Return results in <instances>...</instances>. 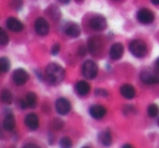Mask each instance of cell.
<instances>
[{
  "mask_svg": "<svg viewBox=\"0 0 159 148\" xmlns=\"http://www.w3.org/2000/svg\"><path fill=\"white\" fill-rule=\"evenodd\" d=\"M66 71L57 63H49L46 68V78L52 85H58L63 81Z\"/></svg>",
  "mask_w": 159,
  "mask_h": 148,
  "instance_id": "6da1fadb",
  "label": "cell"
},
{
  "mask_svg": "<svg viewBox=\"0 0 159 148\" xmlns=\"http://www.w3.org/2000/svg\"><path fill=\"white\" fill-rule=\"evenodd\" d=\"M129 49H130V52L136 58H143L147 53V46L143 40L139 39L132 40L129 45Z\"/></svg>",
  "mask_w": 159,
  "mask_h": 148,
  "instance_id": "7a4b0ae2",
  "label": "cell"
},
{
  "mask_svg": "<svg viewBox=\"0 0 159 148\" xmlns=\"http://www.w3.org/2000/svg\"><path fill=\"white\" fill-rule=\"evenodd\" d=\"M82 73L87 80H93V78H95L97 76V64L94 61H92V60H87V61L84 62V64L82 66Z\"/></svg>",
  "mask_w": 159,
  "mask_h": 148,
  "instance_id": "3957f363",
  "label": "cell"
},
{
  "mask_svg": "<svg viewBox=\"0 0 159 148\" xmlns=\"http://www.w3.org/2000/svg\"><path fill=\"white\" fill-rule=\"evenodd\" d=\"M89 26L94 31H104L107 27V20L105 16L97 14V16H94L93 18L89 20Z\"/></svg>",
  "mask_w": 159,
  "mask_h": 148,
  "instance_id": "277c9868",
  "label": "cell"
},
{
  "mask_svg": "<svg viewBox=\"0 0 159 148\" xmlns=\"http://www.w3.org/2000/svg\"><path fill=\"white\" fill-rule=\"evenodd\" d=\"M136 19L142 24H150L155 20V16L149 9H145L144 8V9H141L137 11Z\"/></svg>",
  "mask_w": 159,
  "mask_h": 148,
  "instance_id": "5b68a950",
  "label": "cell"
},
{
  "mask_svg": "<svg viewBox=\"0 0 159 148\" xmlns=\"http://www.w3.org/2000/svg\"><path fill=\"white\" fill-rule=\"evenodd\" d=\"M12 78L16 85H24L29 81V73L24 69H16L13 72Z\"/></svg>",
  "mask_w": 159,
  "mask_h": 148,
  "instance_id": "8992f818",
  "label": "cell"
},
{
  "mask_svg": "<svg viewBox=\"0 0 159 148\" xmlns=\"http://www.w3.org/2000/svg\"><path fill=\"white\" fill-rule=\"evenodd\" d=\"M56 110L59 114L66 115L71 111V104L66 98H59L56 101Z\"/></svg>",
  "mask_w": 159,
  "mask_h": 148,
  "instance_id": "52a82bcc",
  "label": "cell"
},
{
  "mask_svg": "<svg viewBox=\"0 0 159 148\" xmlns=\"http://www.w3.org/2000/svg\"><path fill=\"white\" fill-rule=\"evenodd\" d=\"M35 31L38 35L45 36L49 33V24L44 18H38L35 21Z\"/></svg>",
  "mask_w": 159,
  "mask_h": 148,
  "instance_id": "ba28073f",
  "label": "cell"
},
{
  "mask_svg": "<svg viewBox=\"0 0 159 148\" xmlns=\"http://www.w3.org/2000/svg\"><path fill=\"white\" fill-rule=\"evenodd\" d=\"M123 45L121 43H115V44L111 46L110 50H109V56L112 60H119L123 56Z\"/></svg>",
  "mask_w": 159,
  "mask_h": 148,
  "instance_id": "9c48e42d",
  "label": "cell"
},
{
  "mask_svg": "<svg viewBox=\"0 0 159 148\" xmlns=\"http://www.w3.org/2000/svg\"><path fill=\"white\" fill-rule=\"evenodd\" d=\"M37 104V96L34 93H29L24 97V99L21 100V107L22 109L26 108H34Z\"/></svg>",
  "mask_w": 159,
  "mask_h": 148,
  "instance_id": "30bf717a",
  "label": "cell"
},
{
  "mask_svg": "<svg viewBox=\"0 0 159 148\" xmlns=\"http://www.w3.org/2000/svg\"><path fill=\"white\" fill-rule=\"evenodd\" d=\"M107 113V110L104 106L102 105H94L89 109V114L96 120H100L105 117V114Z\"/></svg>",
  "mask_w": 159,
  "mask_h": 148,
  "instance_id": "8fae6325",
  "label": "cell"
},
{
  "mask_svg": "<svg viewBox=\"0 0 159 148\" xmlns=\"http://www.w3.org/2000/svg\"><path fill=\"white\" fill-rule=\"evenodd\" d=\"M87 49L89 50V52L95 55L98 53L99 50L102 49V40L99 39V37H91L87 43Z\"/></svg>",
  "mask_w": 159,
  "mask_h": 148,
  "instance_id": "7c38bea8",
  "label": "cell"
},
{
  "mask_svg": "<svg viewBox=\"0 0 159 148\" xmlns=\"http://www.w3.org/2000/svg\"><path fill=\"white\" fill-rule=\"evenodd\" d=\"M24 122H25V125L32 131L37 130L38 126H39V120H38V117L35 113H30V114H27Z\"/></svg>",
  "mask_w": 159,
  "mask_h": 148,
  "instance_id": "4fadbf2b",
  "label": "cell"
},
{
  "mask_svg": "<svg viewBox=\"0 0 159 148\" xmlns=\"http://www.w3.org/2000/svg\"><path fill=\"white\" fill-rule=\"evenodd\" d=\"M141 78L145 84H156L159 83V76L156 75L155 73L149 72V71H144L141 74Z\"/></svg>",
  "mask_w": 159,
  "mask_h": 148,
  "instance_id": "5bb4252c",
  "label": "cell"
},
{
  "mask_svg": "<svg viewBox=\"0 0 159 148\" xmlns=\"http://www.w3.org/2000/svg\"><path fill=\"white\" fill-rule=\"evenodd\" d=\"M7 27L10 29L11 32H14V33H19L23 29V24L21 23V21H19L18 19L16 18H9L7 20Z\"/></svg>",
  "mask_w": 159,
  "mask_h": 148,
  "instance_id": "9a60e30c",
  "label": "cell"
},
{
  "mask_svg": "<svg viewBox=\"0 0 159 148\" xmlns=\"http://www.w3.org/2000/svg\"><path fill=\"white\" fill-rule=\"evenodd\" d=\"M64 32L70 37H77L81 34V27L76 23H68L64 27Z\"/></svg>",
  "mask_w": 159,
  "mask_h": 148,
  "instance_id": "2e32d148",
  "label": "cell"
},
{
  "mask_svg": "<svg viewBox=\"0 0 159 148\" xmlns=\"http://www.w3.org/2000/svg\"><path fill=\"white\" fill-rule=\"evenodd\" d=\"M91 91V86L85 81H80L75 84V92L80 96H86Z\"/></svg>",
  "mask_w": 159,
  "mask_h": 148,
  "instance_id": "e0dca14e",
  "label": "cell"
},
{
  "mask_svg": "<svg viewBox=\"0 0 159 148\" xmlns=\"http://www.w3.org/2000/svg\"><path fill=\"white\" fill-rule=\"evenodd\" d=\"M120 93L126 99H132V98L135 97V88L130 84L122 85L121 88H120Z\"/></svg>",
  "mask_w": 159,
  "mask_h": 148,
  "instance_id": "ac0fdd59",
  "label": "cell"
},
{
  "mask_svg": "<svg viewBox=\"0 0 159 148\" xmlns=\"http://www.w3.org/2000/svg\"><path fill=\"white\" fill-rule=\"evenodd\" d=\"M98 141H99V143L102 146H110L111 141H112L111 133L108 130H105L102 132H100L99 135H98Z\"/></svg>",
  "mask_w": 159,
  "mask_h": 148,
  "instance_id": "d6986e66",
  "label": "cell"
},
{
  "mask_svg": "<svg viewBox=\"0 0 159 148\" xmlns=\"http://www.w3.org/2000/svg\"><path fill=\"white\" fill-rule=\"evenodd\" d=\"M16 126V120L12 113H8L3 120V128L6 131H12Z\"/></svg>",
  "mask_w": 159,
  "mask_h": 148,
  "instance_id": "ffe728a7",
  "label": "cell"
},
{
  "mask_svg": "<svg viewBox=\"0 0 159 148\" xmlns=\"http://www.w3.org/2000/svg\"><path fill=\"white\" fill-rule=\"evenodd\" d=\"M147 113L150 118H156L158 117V113H159V107L157 106L156 104H152L148 106L147 108Z\"/></svg>",
  "mask_w": 159,
  "mask_h": 148,
  "instance_id": "44dd1931",
  "label": "cell"
},
{
  "mask_svg": "<svg viewBox=\"0 0 159 148\" xmlns=\"http://www.w3.org/2000/svg\"><path fill=\"white\" fill-rule=\"evenodd\" d=\"M1 100L5 104H11L12 102V94L8 89H3L1 92Z\"/></svg>",
  "mask_w": 159,
  "mask_h": 148,
  "instance_id": "7402d4cb",
  "label": "cell"
},
{
  "mask_svg": "<svg viewBox=\"0 0 159 148\" xmlns=\"http://www.w3.org/2000/svg\"><path fill=\"white\" fill-rule=\"evenodd\" d=\"M10 69V61L7 58H1L0 59V70L2 73L8 72Z\"/></svg>",
  "mask_w": 159,
  "mask_h": 148,
  "instance_id": "603a6c76",
  "label": "cell"
},
{
  "mask_svg": "<svg viewBox=\"0 0 159 148\" xmlns=\"http://www.w3.org/2000/svg\"><path fill=\"white\" fill-rule=\"evenodd\" d=\"M8 43H9V36L6 33L5 29H1L0 31V45L1 46H6Z\"/></svg>",
  "mask_w": 159,
  "mask_h": 148,
  "instance_id": "cb8c5ba5",
  "label": "cell"
},
{
  "mask_svg": "<svg viewBox=\"0 0 159 148\" xmlns=\"http://www.w3.org/2000/svg\"><path fill=\"white\" fill-rule=\"evenodd\" d=\"M60 146L66 148L71 147L72 146V141H71V139L69 137H63V138L60 139Z\"/></svg>",
  "mask_w": 159,
  "mask_h": 148,
  "instance_id": "d4e9b609",
  "label": "cell"
},
{
  "mask_svg": "<svg viewBox=\"0 0 159 148\" xmlns=\"http://www.w3.org/2000/svg\"><path fill=\"white\" fill-rule=\"evenodd\" d=\"M12 6L16 10H20L23 6V1L22 0H13L12 1Z\"/></svg>",
  "mask_w": 159,
  "mask_h": 148,
  "instance_id": "484cf974",
  "label": "cell"
},
{
  "mask_svg": "<svg viewBox=\"0 0 159 148\" xmlns=\"http://www.w3.org/2000/svg\"><path fill=\"white\" fill-rule=\"evenodd\" d=\"M52 126L56 128V130H60V128H63V122L61 120H55L52 122Z\"/></svg>",
  "mask_w": 159,
  "mask_h": 148,
  "instance_id": "4316f807",
  "label": "cell"
},
{
  "mask_svg": "<svg viewBox=\"0 0 159 148\" xmlns=\"http://www.w3.org/2000/svg\"><path fill=\"white\" fill-rule=\"evenodd\" d=\"M59 51H60V46H59V44L53 45L52 48H51V55H52V56H56L58 52H59Z\"/></svg>",
  "mask_w": 159,
  "mask_h": 148,
  "instance_id": "83f0119b",
  "label": "cell"
},
{
  "mask_svg": "<svg viewBox=\"0 0 159 148\" xmlns=\"http://www.w3.org/2000/svg\"><path fill=\"white\" fill-rule=\"evenodd\" d=\"M96 94H97V95L108 96V94H107V92H106V91H104V89H97V91H96Z\"/></svg>",
  "mask_w": 159,
  "mask_h": 148,
  "instance_id": "f1b7e54d",
  "label": "cell"
},
{
  "mask_svg": "<svg viewBox=\"0 0 159 148\" xmlns=\"http://www.w3.org/2000/svg\"><path fill=\"white\" fill-rule=\"evenodd\" d=\"M59 2L62 3V5H68L70 2V0H59Z\"/></svg>",
  "mask_w": 159,
  "mask_h": 148,
  "instance_id": "f546056e",
  "label": "cell"
},
{
  "mask_svg": "<svg viewBox=\"0 0 159 148\" xmlns=\"http://www.w3.org/2000/svg\"><path fill=\"white\" fill-rule=\"evenodd\" d=\"M155 65H156V68H157V70L159 71V58L156 60V62H155Z\"/></svg>",
  "mask_w": 159,
  "mask_h": 148,
  "instance_id": "4dcf8cb0",
  "label": "cell"
},
{
  "mask_svg": "<svg viewBox=\"0 0 159 148\" xmlns=\"http://www.w3.org/2000/svg\"><path fill=\"white\" fill-rule=\"evenodd\" d=\"M150 1H152V3H154V5H156V6L159 5V0H150Z\"/></svg>",
  "mask_w": 159,
  "mask_h": 148,
  "instance_id": "1f68e13d",
  "label": "cell"
},
{
  "mask_svg": "<svg viewBox=\"0 0 159 148\" xmlns=\"http://www.w3.org/2000/svg\"><path fill=\"white\" fill-rule=\"evenodd\" d=\"M24 147H37V146L34 145V144L33 145H31V144H26V145H24Z\"/></svg>",
  "mask_w": 159,
  "mask_h": 148,
  "instance_id": "d6a6232c",
  "label": "cell"
},
{
  "mask_svg": "<svg viewBox=\"0 0 159 148\" xmlns=\"http://www.w3.org/2000/svg\"><path fill=\"white\" fill-rule=\"evenodd\" d=\"M122 147H124V148H126V147H132V145H130V144H126V145H123Z\"/></svg>",
  "mask_w": 159,
  "mask_h": 148,
  "instance_id": "836d02e7",
  "label": "cell"
},
{
  "mask_svg": "<svg viewBox=\"0 0 159 148\" xmlns=\"http://www.w3.org/2000/svg\"><path fill=\"white\" fill-rule=\"evenodd\" d=\"M75 1H76V2H83V0H75Z\"/></svg>",
  "mask_w": 159,
  "mask_h": 148,
  "instance_id": "e575fe53",
  "label": "cell"
},
{
  "mask_svg": "<svg viewBox=\"0 0 159 148\" xmlns=\"http://www.w3.org/2000/svg\"><path fill=\"white\" fill-rule=\"evenodd\" d=\"M157 123H158V125H159V118L157 119Z\"/></svg>",
  "mask_w": 159,
  "mask_h": 148,
  "instance_id": "d590c367",
  "label": "cell"
}]
</instances>
